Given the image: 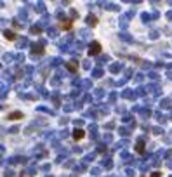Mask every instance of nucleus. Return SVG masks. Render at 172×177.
<instances>
[{"mask_svg":"<svg viewBox=\"0 0 172 177\" xmlns=\"http://www.w3.org/2000/svg\"><path fill=\"white\" fill-rule=\"evenodd\" d=\"M73 137H75L76 141H78V139H82V137H83V132H82V130H75V134H73Z\"/></svg>","mask_w":172,"mask_h":177,"instance_id":"7ed1b4c3","label":"nucleus"},{"mask_svg":"<svg viewBox=\"0 0 172 177\" xmlns=\"http://www.w3.org/2000/svg\"><path fill=\"white\" fill-rule=\"evenodd\" d=\"M9 118H11V120H19V118H23V113H19V111L11 113V115H9Z\"/></svg>","mask_w":172,"mask_h":177,"instance_id":"f03ea898","label":"nucleus"},{"mask_svg":"<svg viewBox=\"0 0 172 177\" xmlns=\"http://www.w3.org/2000/svg\"><path fill=\"white\" fill-rule=\"evenodd\" d=\"M99 50H101V45H99V43H97V42H94V43H92V45H90V50H89V52H90V54H92V56H94V54H97Z\"/></svg>","mask_w":172,"mask_h":177,"instance_id":"f257e3e1","label":"nucleus"},{"mask_svg":"<svg viewBox=\"0 0 172 177\" xmlns=\"http://www.w3.org/2000/svg\"><path fill=\"white\" fill-rule=\"evenodd\" d=\"M14 36H16V35H14L12 31H5V38H9V40H14Z\"/></svg>","mask_w":172,"mask_h":177,"instance_id":"20e7f679","label":"nucleus"},{"mask_svg":"<svg viewBox=\"0 0 172 177\" xmlns=\"http://www.w3.org/2000/svg\"><path fill=\"white\" fill-rule=\"evenodd\" d=\"M89 24H92V26L96 24V17L94 16H89Z\"/></svg>","mask_w":172,"mask_h":177,"instance_id":"39448f33","label":"nucleus"}]
</instances>
